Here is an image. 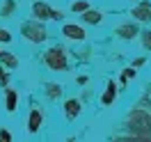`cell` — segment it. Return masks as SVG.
Masks as SVG:
<instances>
[{
    "instance_id": "cell-4",
    "label": "cell",
    "mask_w": 151,
    "mask_h": 142,
    "mask_svg": "<svg viewBox=\"0 0 151 142\" xmlns=\"http://www.w3.org/2000/svg\"><path fill=\"white\" fill-rule=\"evenodd\" d=\"M64 35H66V37H71V39H83V37H85L83 28H78V25H66Z\"/></svg>"
},
{
    "instance_id": "cell-8",
    "label": "cell",
    "mask_w": 151,
    "mask_h": 142,
    "mask_svg": "<svg viewBox=\"0 0 151 142\" xmlns=\"http://www.w3.org/2000/svg\"><path fill=\"white\" fill-rule=\"evenodd\" d=\"M135 32H137V30H135V25H124V28H119V35H122V37H133V35H135Z\"/></svg>"
},
{
    "instance_id": "cell-2",
    "label": "cell",
    "mask_w": 151,
    "mask_h": 142,
    "mask_svg": "<svg viewBox=\"0 0 151 142\" xmlns=\"http://www.w3.org/2000/svg\"><path fill=\"white\" fill-rule=\"evenodd\" d=\"M48 64L53 66V69H64L66 62H64V53H62V48H53V50H48Z\"/></svg>"
},
{
    "instance_id": "cell-15",
    "label": "cell",
    "mask_w": 151,
    "mask_h": 142,
    "mask_svg": "<svg viewBox=\"0 0 151 142\" xmlns=\"http://www.w3.org/2000/svg\"><path fill=\"white\" fill-rule=\"evenodd\" d=\"M144 44L151 48V32H147V37H144Z\"/></svg>"
},
{
    "instance_id": "cell-14",
    "label": "cell",
    "mask_w": 151,
    "mask_h": 142,
    "mask_svg": "<svg viewBox=\"0 0 151 142\" xmlns=\"http://www.w3.org/2000/svg\"><path fill=\"white\" fill-rule=\"evenodd\" d=\"M9 32H7V30H0V41H9Z\"/></svg>"
},
{
    "instance_id": "cell-7",
    "label": "cell",
    "mask_w": 151,
    "mask_h": 142,
    "mask_svg": "<svg viewBox=\"0 0 151 142\" xmlns=\"http://www.w3.org/2000/svg\"><path fill=\"white\" fill-rule=\"evenodd\" d=\"M78 110H80L78 101H69V103H66V115H69V117H76V115H78Z\"/></svg>"
},
{
    "instance_id": "cell-13",
    "label": "cell",
    "mask_w": 151,
    "mask_h": 142,
    "mask_svg": "<svg viewBox=\"0 0 151 142\" xmlns=\"http://www.w3.org/2000/svg\"><path fill=\"white\" fill-rule=\"evenodd\" d=\"M87 9V2H73V12H85Z\"/></svg>"
},
{
    "instance_id": "cell-10",
    "label": "cell",
    "mask_w": 151,
    "mask_h": 142,
    "mask_svg": "<svg viewBox=\"0 0 151 142\" xmlns=\"http://www.w3.org/2000/svg\"><path fill=\"white\" fill-rule=\"evenodd\" d=\"M85 21H89V23H99V21H101V14H99V12H87Z\"/></svg>"
},
{
    "instance_id": "cell-11",
    "label": "cell",
    "mask_w": 151,
    "mask_h": 142,
    "mask_svg": "<svg viewBox=\"0 0 151 142\" xmlns=\"http://www.w3.org/2000/svg\"><path fill=\"white\" fill-rule=\"evenodd\" d=\"M112 96H114V83H110V85H108V94L103 96V103H110Z\"/></svg>"
},
{
    "instance_id": "cell-1",
    "label": "cell",
    "mask_w": 151,
    "mask_h": 142,
    "mask_svg": "<svg viewBox=\"0 0 151 142\" xmlns=\"http://www.w3.org/2000/svg\"><path fill=\"white\" fill-rule=\"evenodd\" d=\"M21 30H23V35H25L28 39H32V41H41V39H46L44 28H41V25H37V23H25Z\"/></svg>"
},
{
    "instance_id": "cell-3",
    "label": "cell",
    "mask_w": 151,
    "mask_h": 142,
    "mask_svg": "<svg viewBox=\"0 0 151 142\" xmlns=\"http://www.w3.org/2000/svg\"><path fill=\"white\" fill-rule=\"evenodd\" d=\"M35 14H37L39 19H60V16H62V14H57V12H50L44 2H35Z\"/></svg>"
},
{
    "instance_id": "cell-6",
    "label": "cell",
    "mask_w": 151,
    "mask_h": 142,
    "mask_svg": "<svg viewBox=\"0 0 151 142\" xmlns=\"http://www.w3.org/2000/svg\"><path fill=\"white\" fill-rule=\"evenodd\" d=\"M39 124H41V112H39V110H35V112L30 115V131H37Z\"/></svg>"
},
{
    "instance_id": "cell-16",
    "label": "cell",
    "mask_w": 151,
    "mask_h": 142,
    "mask_svg": "<svg viewBox=\"0 0 151 142\" xmlns=\"http://www.w3.org/2000/svg\"><path fill=\"white\" fill-rule=\"evenodd\" d=\"M0 80H2V83H7V74H2V69H0Z\"/></svg>"
},
{
    "instance_id": "cell-5",
    "label": "cell",
    "mask_w": 151,
    "mask_h": 142,
    "mask_svg": "<svg viewBox=\"0 0 151 142\" xmlns=\"http://www.w3.org/2000/svg\"><path fill=\"white\" fill-rule=\"evenodd\" d=\"M137 19H142V21H147V19H151V7L149 5H142V7H137V9L133 12Z\"/></svg>"
},
{
    "instance_id": "cell-9",
    "label": "cell",
    "mask_w": 151,
    "mask_h": 142,
    "mask_svg": "<svg viewBox=\"0 0 151 142\" xmlns=\"http://www.w3.org/2000/svg\"><path fill=\"white\" fill-rule=\"evenodd\" d=\"M14 108H16V94H14V92H7V110H14Z\"/></svg>"
},
{
    "instance_id": "cell-12",
    "label": "cell",
    "mask_w": 151,
    "mask_h": 142,
    "mask_svg": "<svg viewBox=\"0 0 151 142\" xmlns=\"http://www.w3.org/2000/svg\"><path fill=\"white\" fill-rule=\"evenodd\" d=\"M0 57H2V62H7V66H16V57L7 55V53H0Z\"/></svg>"
}]
</instances>
